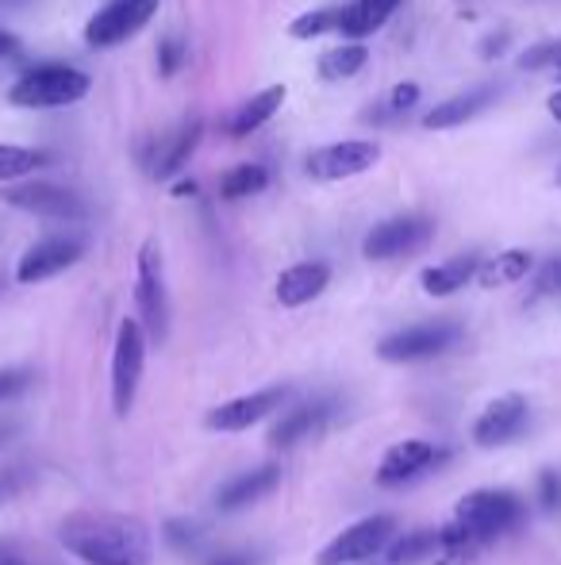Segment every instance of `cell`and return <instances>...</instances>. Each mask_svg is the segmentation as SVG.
<instances>
[{
  "mask_svg": "<svg viewBox=\"0 0 561 565\" xmlns=\"http://www.w3.org/2000/svg\"><path fill=\"white\" fill-rule=\"evenodd\" d=\"M62 546L85 565H147L150 562V531L135 516H112V512H77L62 519L58 531Z\"/></svg>",
  "mask_w": 561,
  "mask_h": 565,
  "instance_id": "1",
  "label": "cell"
},
{
  "mask_svg": "<svg viewBox=\"0 0 561 565\" xmlns=\"http://www.w3.org/2000/svg\"><path fill=\"white\" fill-rule=\"evenodd\" d=\"M454 519L473 542L497 539L523 519V500L508 489H477L458 500Z\"/></svg>",
  "mask_w": 561,
  "mask_h": 565,
  "instance_id": "2",
  "label": "cell"
},
{
  "mask_svg": "<svg viewBox=\"0 0 561 565\" xmlns=\"http://www.w3.org/2000/svg\"><path fill=\"white\" fill-rule=\"evenodd\" d=\"M89 74L74 66H39L27 70L16 85L9 89V100L16 108H65L89 93Z\"/></svg>",
  "mask_w": 561,
  "mask_h": 565,
  "instance_id": "3",
  "label": "cell"
},
{
  "mask_svg": "<svg viewBox=\"0 0 561 565\" xmlns=\"http://www.w3.org/2000/svg\"><path fill=\"white\" fill-rule=\"evenodd\" d=\"M135 304L138 316H143V331H147L155 343L166 339L170 328V300H166V278H162V250H158L155 238L143 243L138 250V273H135Z\"/></svg>",
  "mask_w": 561,
  "mask_h": 565,
  "instance_id": "4",
  "label": "cell"
},
{
  "mask_svg": "<svg viewBox=\"0 0 561 565\" xmlns=\"http://www.w3.org/2000/svg\"><path fill=\"white\" fill-rule=\"evenodd\" d=\"M143 361H147V331L138 320H123L115 331L112 351V412L127 416L135 404L138 381H143Z\"/></svg>",
  "mask_w": 561,
  "mask_h": 565,
  "instance_id": "5",
  "label": "cell"
},
{
  "mask_svg": "<svg viewBox=\"0 0 561 565\" xmlns=\"http://www.w3.org/2000/svg\"><path fill=\"white\" fill-rule=\"evenodd\" d=\"M0 200L9 208H20V212L50 216V220H82L85 216L82 193L65 185H50V181H16V185L0 193Z\"/></svg>",
  "mask_w": 561,
  "mask_h": 565,
  "instance_id": "6",
  "label": "cell"
},
{
  "mask_svg": "<svg viewBox=\"0 0 561 565\" xmlns=\"http://www.w3.org/2000/svg\"><path fill=\"white\" fill-rule=\"evenodd\" d=\"M392 531H397V519L392 516H369V519H358L354 527L331 539L324 550H319L316 565H358V562H369L377 550L389 546Z\"/></svg>",
  "mask_w": 561,
  "mask_h": 565,
  "instance_id": "7",
  "label": "cell"
},
{
  "mask_svg": "<svg viewBox=\"0 0 561 565\" xmlns=\"http://www.w3.org/2000/svg\"><path fill=\"white\" fill-rule=\"evenodd\" d=\"M458 339H462V328L450 320L415 323V328H404L397 331V335L381 339L377 354H381L385 361H424V358H435V354H447Z\"/></svg>",
  "mask_w": 561,
  "mask_h": 565,
  "instance_id": "8",
  "label": "cell"
},
{
  "mask_svg": "<svg viewBox=\"0 0 561 565\" xmlns=\"http://www.w3.org/2000/svg\"><path fill=\"white\" fill-rule=\"evenodd\" d=\"M431 235L435 223L427 216H397V220H385L369 231L366 243H362V255L374 258V262H389V258L424 250L431 243Z\"/></svg>",
  "mask_w": 561,
  "mask_h": 565,
  "instance_id": "9",
  "label": "cell"
},
{
  "mask_svg": "<svg viewBox=\"0 0 561 565\" xmlns=\"http://www.w3.org/2000/svg\"><path fill=\"white\" fill-rule=\"evenodd\" d=\"M155 12L158 0H112L85 24V42L89 47H115V42L143 32Z\"/></svg>",
  "mask_w": 561,
  "mask_h": 565,
  "instance_id": "10",
  "label": "cell"
},
{
  "mask_svg": "<svg viewBox=\"0 0 561 565\" xmlns=\"http://www.w3.org/2000/svg\"><path fill=\"white\" fill-rule=\"evenodd\" d=\"M381 162V150L366 139H346L331 143V147H319L304 158V173L312 181H342V177H358V173L374 170Z\"/></svg>",
  "mask_w": 561,
  "mask_h": 565,
  "instance_id": "11",
  "label": "cell"
},
{
  "mask_svg": "<svg viewBox=\"0 0 561 565\" xmlns=\"http://www.w3.org/2000/svg\"><path fill=\"white\" fill-rule=\"evenodd\" d=\"M85 255V243L82 238H65V235H47L39 238L35 246H27L24 258L16 266V281L20 285H35V281H47L54 273L70 270L77 266Z\"/></svg>",
  "mask_w": 561,
  "mask_h": 565,
  "instance_id": "12",
  "label": "cell"
},
{
  "mask_svg": "<svg viewBox=\"0 0 561 565\" xmlns=\"http://www.w3.org/2000/svg\"><path fill=\"white\" fill-rule=\"evenodd\" d=\"M523 423H527V396L504 393L477 416V423H473V443L485 446V451L488 446H504L523 431Z\"/></svg>",
  "mask_w": 561,
  "mask_h": 565,
  "instance_id": "13",
  "label": "cell"
},
{
  "mask_svg": "<svg viewBox=\"0 0 561 565\" xmlns=\"http://www.w3.org/2000/svg\"><path fill=\"white\" fill-rule=\"evenodd\" d=\"M289 389H261V393H251V396H235V401L220 404V408H212L208 416H204V423L212 427V431H246V427H254L258 419L273 416L281 404H285Z\"/></svg>",
  "mask_w": 561,
  "mask_h": 565,
  "instance_id": "14",
  "label": "cell"
},
{
  "mask_svg": "<svg viewBox=\"0 0 561 565\" xmlns=\"http://www.w3.org/2000/svg\"><path fill=\"white\" fill-rule=\"evenodd\" d=\"M431 462H439V451H435L431 443H424V439H404V443H397L385 451L381 466H377V484L397 489V484H404V481H412V477L424 474Z\"/></svg>",
  "mask_w": 561,
  "mask_h": 565,
  "instance_id": "15",
  "label": "cell"
},
{
  "mask_svg": "<svg viewBox=\"0 0 561 565\" xmlns=\"http://www.w3.org/2000/svg\"><path fill=\"white\" fill-rule=\"evenodd\" d=\"M500 97L497 85H477V89H465L458 93V97L442 100V105H435L431 112L424 115V127L427 132H447V127H462V123H469L473 115L485 112L492 100Z\"/></svg>",
  "mask_w": 561,
  "mask_h": 565,
  "instance_id": "16",
  "label": "cell"
},
{
  "mask_svg": "<svg viewBox=\"0 0 561 565\" xmlns=\"http://www.w3.org/2000/svg\"><path fill=\"white\" fill-rule=\"evenodd\" d=\"M331 281V266L327 262H296L277 278V300L285 308H301V304L316 300Z\"/></svg>",
  "mask_w": 561,
  "mask_h": 565,
  "instance_id": "17",
  "label": "cell"
},
{
  "mask_svg": "<svg viewBox=\"0 0 561 565\" xmlns=\"http://www.w3.org/2000/svg\"><path fill=\"white\" fill-rule=\"evenodd\" d=\"M277 484H281V469L277 466L246 469V474L231 477V481L216 492V504H220V512H239V508H246V504H254V500L269 496Z\"/></svg>",
  "mask_w": 561,
  "mask_h": 565,
  "instance_id": "18",
  "label": "cell"
},
{
  "mask_svg": "<svg viewBox=\"0 0 561 565\" xmlns=\"http://www.w3.org/2000/svg\"><path fill=\"white\" fill-rule=\"evenodd\" d=\"M400 9V0H354L350 9H339V27L334 32L342 39H366V35L381 32L389 24V16Z\"/></svg>",
  "mask_w": 561,
  "mask_h": 565,
  "instance_id": "19",
  "label": "cell"
},
{
  "mask_svg": "<svg viewBox=\"0 0 561 565\" xmlns=\"http://www.w3.org/2000/svg\"><path fill=\"white\" fill-rule=\"evenodd\" d=\"M285 97H289L285 85H269V89L254 93L243 108H235V115L228 120V132L239 135V139L251 135V132H258L261 123H269V115H277V108L285 105Z\"/></svg>",
  "mask_w": 561,
  "mask_h": 565,
  "instance_id": "20",
  "label": "cell"
},
{
  "mask_svg": "<svg viewBox=\"0 0 561 565\" xmlns=\"http://www.w3.org/2000/svg\"><path fill=\"white\" fill-rule=\"evenodd\" d=\"M477 270H480L477 255H458V258H450V262L424 270L419 285H424L427 296H450V293H458L462 285H469V281L477 278Z\"/></svg>",
  "mask_w": 561,
  "mask_h": 565,
  "instance_id": "21",
  "label": "cell"
},
{
  "mask_svg": "<svg viewBox=\"0 0 561 565\" xmlns=\"http://www.w3.org/2000/svg\"><path fill=\"white\" fill-rule=\"evenodd\" d=\"M324 416H327V404H301V408L285 412V416L269 427V446L285 451V446L301 443V439H308V434L324 423Z\"/></svg>",
  "mask_w": 561,
  "mask_h": 565,
  "instance_id": "22",
  "label": "cell"
},
{
  "mask_svg": "<svg viewBox=\"0 0 561 565\" xmlns=\"http://www.w3.org/2000/svg\"><path fill=\"white\" fill-rule=\"evenodd\" d=\"M196 143H200V120L185 123V127H181V132L173 135L170 143H166L162 155H158V162L150 165V173H155L158 181H166V177H173V173H181V170H185L188 158H193Z\"/></svg>",
  "mask_w": 561,
  "mask_h": 565,
  "instance_id": "23",
  "label": "cell"
},
{
  "mask_svg": "<svg viewBox=\"0 0 561 565\" xmlns=\"http://www.w3.org/2000/svg\"><path fill=\"white\" fill-rule=\"evenodd\" d=\"M530 255L527 250H504V255H497L492 262H485L477 270V281L485 288H500V285H515V281H523L530 273Z\"/></svg>",
  "mask_w": 561,
  "mask_h": 565,
  "instance_id": "24",
  "label": "cell"
},
{
  "mask_svg": "<svg viewBox=\"0 0 561 565\" xmlns=\"http://www.w3.org/2000/svg\"><path fill=\"white\" fill-rule=\"evenodd\" d=\"M369 62V50L362 42H342V47L319 54V77L324 82H342V77H354Z\"/></svg>",
  "mask_w": 561,
  "mask_h": 565,
  "instance_id": "25",
  "label": "cell"
},
{
  "mask_svg": "<svg viewBox=\"0 0 561 565\" xmlns=\"http://www.w3.org/2000/svg\"><path fill=\"white\" fill-rule=\"evenodd\" d=\"M269 185V170L258 162H243L235 170H228L220 177V197L223 200H243V197H254L261 188Z\"/></svg>",
  "mask_w": 561,
  "mask_h": 565,
  "instance_id": "26",
  "label": "cell"
},
{
  "mask_svg": "<svg viewBox=\"0 0 561 565\" xmlns=\"http://www.w3.org/2000/svg\"><path fill=\"white\" fill-rule=\"evenodd\" d=\"M47 162V155L32 147H12V143H0V181H16L35 173L39 165Z\"/></svg>",
  "mask_w": 561,
  "mask_h": 565,
  "instance_id": "27",
  "label": "cell"
},
{
  "mask_svg": "<svg viewBox=\"0 0 561 565\" xmlns=\"http://www.w3.org/2000/svg\"><path fill=\"white\" fill-rule=\"evenodd\" d=\"M431 550H439V535L435 531H412L404 539H397L389 546V562L392 565H412V562H424Z\"/></svg>",
  "mask_w": 561,
  "mask_h": 565,
  "instance_id": "28",
  "label": "cell"
},
{
  "mask_svg": "<svg viewBox=\"0 0 561 565\" xmlns=\"http://www.w3.org/2000/svg\"><path fill=\"white\" fill-rule=\"evenodd\" d=\"M334 27H339V9H319V12L296 16L293 27H289V35H293V39H316V35L334 32Z\"/></svg>",
  "mask_w": 561,
  "mask_h": 565,
  "instance_id": "29",
  "label": "cell"
},
{
  "mask_svg": "<svg viewBox=\"0 0 561 565\" xmlns=\"http://www.w3.org/2000/svg\"><path fill=\"white\" fill-rule=\"evenodd\" d=\"M553 66H561V39L535 42V47L520 58V70H553Z\"/></svg>",
  "mask_w": 561,
  "mask_h": 565,
  "instance_id": "30",
  "label": "cell"
},
{
  "mask_svg": "<svg viewBox=\"0 0 561 565\" xmlns=\"http://www.w3.org/2000/svg\"><path fill=\"white\" fill-rule=\"evenodd\" d=\"M185 58H188L185 42H181L178 35H170V39L162 42V50H158V74H162V77H173L181 66H185Z\"/></svg>",
  "mask_w": 561,
  "mask_h": 565,
  "instance_id": "31",
  "label": "cell"
},
{
  "mask_svg": "<svg viewBox=\"0 0 561 565\" xmlns=\"http://www.w3.org/2000/svg\"><path fill=\"white\" fill-rule=\"evenodd\" d=\"M538 500L546 512H561V474L558 469H542L538 474Z\"/></svg>",
  "mask_w": 561,
  "mask_h": 565,
  "instance_id": "32",
  "label": "cell"
},
{
  "mask_svg": "<svg viewBox=\"0 0 561 565\" xmlns=\"http://www.w3.org/2000/svg\"><path fill=\"white\" fill-rule=\"evenodd\" d=\"M27 484H32V474H27L24 466L4 469V474H0V504H4V500H16L20 492L27 489Z\"/></svg>",
  "mask_w": 561,
  "mask_h": 565,
  "instance_id": "33",
  "label": "cell"
},
{
  "mask_svg": "<svg viewBox=\"0 0 561 565\" xmlns=\"http://www.w3.org/2000/svg\"><path fill=\"white\" fill-rule=\"evenodd\" d=\"M415 100H419V85L404 82V85H397V89H392L389 105H392V112H407V108H415Z\"/></svg>",
  "mask_w": 561,
  "mask_h": 565,
  "instance_id": "34",
  "label": "cell"
},
{
  "mask_svg": "<svg viewBox=\"0 0 561 565\" xmlns=\"http://www.w3.org/2000/svg\"><path fill=\"white\" fill-rule=\"evenodd\" d=\"M24 385H27V373H24V369H0V401L16 396Z\"/></svg>",
  "mask_w": 561,
  "mask_h": 565,
  "instance_id": "35",
  "label": "cell"
},
{
  "mask_svg": "<svg viewBox=\"0 0 561 565\" xmlns=\"http://www.w3.org/2000/svg\"><path fill=\"white\" fill-rule=\"evenodd\" d=\"M508 42H512V32H508V27L485 35V42H480V58H500L508 50Z\"/></svg>",
  "mask_w": 561,
  "mask_h": 565,
  "instance_id": "36",
  "label": "cell"
},
{
  "mask_svg": "<svg viewBox=\"0 0 561 565\" xmlns=\"http://www.w3.org/2000/svg\"><path fill=\"white\" fill-rule=\"evenodd\" d=\"M535 293H538V296L561 293V262H550L542 273H538V288H535Z\"/></svg>",
  "mask_w": 561,
  "mask_h": 565,
  "instance_id": "37",
  "label": "cell"
},
{
  "mask_svg": "<svg viewBox=\"0 0 561 565\" xmlns=\"http://www.w3.org/2000/svg\"><path fill=\"white\" fill-rule=\"evenodd\" d=\"M166 539H170L173 546H185V542H188V546H193V542H196V527H193V524H170V531H166Z\"/></svg>",
  "mask_w": 561,
  "mask_h": 565,
  "instance_id": "38",
  "label": "cell"
},
{
  "mask_svg": "<svg viewBox=\"0 0 561 565\" xmlns=\"http://www.w3.org/2000/svg\"><path fill=\"white\" fill-rule=\"evenodd\" d=\"M20 50V39L12 32H0V58H12Z\"/></svg>",
  "mask_w": 561,
  "mask_h": 565,
  "instance_id": "39",
  "label": "cell"
},
{
  "mask_svg": "<svg viewBox=\"0 0 561 565\" xmlns=\"http://www.w3.org/2000/svg\"><path fill=\"white\" fill-rule=\"evenodd\" d=\"M193 193H196L193 181H178V185H173V197H193Z\"/></svg>",
  "mask_w": 561,
  "mask_h": 565,
  "instance_id": "40",
  "label": "cell"
},
{
  "mask_svg": "<svg viewBox=\"0 0 561 565\" xmlns=\"http://www.w3.org/2000/svg\"><path fill=\"white\" fill-rule=\"evenodd\" d=\"M546 108H550V115H553V120H558V123H561V89H558V93H553V97H550V100H546Z\"/></svg>",
  "mask_w": 561,
  "mask_h": 565,
  "instance_id": "41",
  "label": "cell"
},
{
  "mask_svg": "<svg viewBox=\"0 0 561 565\" xmlns=\"http://www.w3.org/2000/svg\"><path fill=\"white\" fill-rule=\"evenodd\" d=\"M216 565H251V557H220Z\"/></svg>",
  "mask_w": 561,
  "mask_h": 565,
  "instance_id": "42",
  "label": "cell"
},
{
  "mask_svg": "<svg viewBox=\"0 0 561 565\" xmlns=\"http://www.w3.org/2000/svg\"><path fill=\"white\" fill-rule=\"evenodd\" d=\"M0 565H27V562H20V557H4Z\"/></svg>",
  "mask_w": 561,
  "mask_h": 565,
  "instance_id": "43",
  "label": "cell"
},
{
  "mask_svg": "<svg viewBox=\"0 0 561 565\" xmlns=\"http://www.w3.org/2000/svg\"><path fill=\"white\" fill-rule=\"evenodd\" d=\"M0 443H4V427H0Z\"/></svg>",
  "mask_w": 561,
  "mask_h": 565,
  "instance_id": "44",
  "label": "cell"
}]
</instances>
